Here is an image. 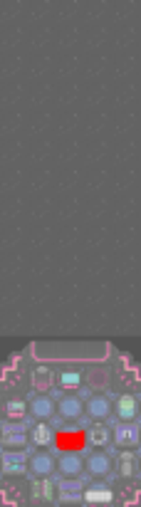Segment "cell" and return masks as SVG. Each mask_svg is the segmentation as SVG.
<instances>
[{"label":"cell","instance_id":"1","mask_svg":"<svg viewBox=\"0 0 141 507\" xmlns=\"http://www.w3.org/2000/svg\"><path fill=\"white\" fill-rule=\"evenodd\" d=\"M84 470L92 477H107L114 470V461H112L109 453H105V448H97V451L89 453V458L84 461Z\"/></svg>","mask_w":141,"mask_h":507},{"label":"cell","instance_id":"2","mask_svg":"<svg viewBox=\"0 0 141 507\" xmlns=\"http://www.w3.org/2000/svg\"><path fill=\"white\" fill-rule=\"evenodd\" d=\"M112 413L116 416L119 421H126V423H136L139 421V399L131 394H121L116 396V401L112 404Z\"/></svg>","mask_w":141,"mask_h":507},{"label":"cell","instance_id":"3","mask_svg":"<svg viewBox=\"0 0 141 507\" xmlns=\"http://www.w3.org/2000/svg\"><path fill=\"white\" fill-rule=\"evenodd\" d=\"M58 416L62 421H72L74 423V421H79L84 416V401L79 399L77 394L67 391V394L58 401Z\"/></svg>","mask_w":141,"mask_h":507},{"label":"cell","instance_id":"4","mask_svg":"<svg viewBox=\"0 0 141 507\" xmlns=\"http://www.w3.org/2000/svg\"><path fill=\"white\" fill-rule=\"evenodd\" d=\"M82 502H87V505H109V502H114V490L107 482H92V485L82 487Z\"/></svg>","mask_w":141,"mask_h":507},{"label":"cell","instance_id":"5","mask_svg":"<svg viewBox=\"0 0 141 507\" xmlns=\"http://www.w3.org/2000/svg\"><path fill=\"white\" fill-rule=\"evenodd\" d=\"M27 468H30V473L35 477H42V475H53L55 470H58V458L53 456V453L47 451H37L30 456V461H27Z\"/></svg>","mask_w":141,"mask_h":507},{"label":"cell","instance_id":"6","mask_svg":"<svg viewBox=\"0 0 141 507\" xmlns=\"http://www.w3.org/2000/svg\"><path fill=\"white\" fill-rule=\"evenodd\" d=\"M30 497L35 502H58V482L53 480V475H42L32 482Z\"/></svg>","mask_w":141,"mask_h":507},{"label":"cell","instance_id":"7","mask_svg":"<svg viewBox=\"0 0 141 507\" xmlns=\"http://www.w3.org/2000/svg\"><path fill=\"white\" fill-rule=\"evenodd\" d=\"M84 413L92 421H107L112 416V399L105 394L89 396V401L84 404Z\"/></svg>","mask_w":141,"mask_h":507},{"label":"cell","instance_id":"8","mask_svg":"<svg viewBox=\"0 0 141 507\" xmlns=\"http://www.w3.org/2000/svg\"><path fill=\"white\" fill-rule=\"evenodd\" d=\"M114 470L119 477L124 480H131V477H139V458H136L134 451H121L119 456L114 458Z\"/></svg>","mask_w":141,"mask_h":507},{"label":"cell","instance_id":"9","mask_svg":"<svg viewBox=\"0 0 141 507\" xmlns=\"http://www.w3.org/2000/svg\"><path fill=\"white\" fill-rule=\"evenodd\" d=\"M112 443V428L105 421H92V425L87 428V446L89 448H107Z\"/></svg>","mask_w":141,"mask_h":507},{"label":"cell","instance_id":"10","mask_svg":"<svg viewBox=\"0 0 141 507\" xmlns=\"http://www.w3.org/2000/svg\"><path fill=\"white\" fill-rule=\"evenodd\" d=\"M82 381H84V374L77 366H60L58 374H55V384L62 391H77L79 386H82Z\"/></svg>","mask_w":141,"mask_h":507},{"label":"cell","instance_id":"11","mask_svg":"<svg viewBox=\"0 0 141 507\" xmlns=\"http://www.w3.org/2000/svg\"><path fill=\"white\" fill-rule=\"evenodd\" d=\"M30 413H32V418H37V421H50L55 413H58V404H55L53 396L40 394L30 401Z\"/></svg>","mask_w":141,"mask_h":507},{"label":"cell","instance_id":"12","mask_svg":"<svg viewBox=\"0 0 141 507\" xmlns=\"http://www.w3.org/2000/svg\"><path fill=\"white\" fill-rule=\"evenodd\" d=\"M27 438H30V443L35 448H47V446H53L55 430H53V425L47 423V421H37V423L27 430Z\"/></svg>","mask_w":141,"mask_h":507},{"label":"cell","instance_id":"13","mask_svg":"<svg viewBox=\"0 0 141 507\" xmlns=\"http://www.w3.org/2000/svg\"><path fill=\"white\" fill-rule=\"evenodd\" d=\"M82 482L79 477H65L58 485V502L67 505V502H82Z\"/></svg>","mask_w":141,"mask_h":507},{"label":"cell","instance_id":"14","mask_svg":"<svg viewBox=\"0 0 141 507\" xmlns=\"http://www.w3.org/2000/svg\"><path fill=\"white\" fill-rule=\"evenodd\" d=\"M58 470L65 477H79L84 473V458L79 453H65L58 458Z\"/></svg>","mask_w":141,"mask_h":507},{"label":"cell","instance_id":"15","mask_svg":"<svg viewBox=\"0 0 141 507\" xmlns=\"http://www.w3.org/2000/svg\"><path fill=\"white\" fill-rule=\"evenodd\" d=\"M112 438H114L116 446H121V448H136L139 446V428H136L134 423L121 421V423L114 428V436Z\"/></svg>","mask_w":141,"mask_h":507},{"label":"cell","instance_id":"16","mask_svg":"<svg viewBox=\"0 0 141 507\" xmlns=\"http://www.w3.org/2000/svg\"><path fill=\"white\" fill-rule=\"evenodd\" d=\"M27 413H30V404H27L25 399H8L6 404H3V416H6L8 423H20V421L27 418Z\"/></svg>","mask_w":141,"mask_h":507},{"label":"cell","instance_id":"17","mask_svg":"<svg viewBox=\"0 0 141 507\" xmlns=\"http://www.w3.org/2000/svg\"><path fill=\"white\" fill-rule=\"evenodd\" d=\"M30 381H32V389L40 391V394H47L55 384V371L50 369V366H35L30 374Z\"/></svg>","mask_w":141,"mask_h":507},{"label":"cell","instance_id":"18","mask_svg":"<svg viewBox=\"0 0 141 507\" xmlns=\"http://www.w3.org/2000/svg\"><path fill=\"white\" fill-rule=\"evenodd\" d=\"M30 468H27V463H22L20 458H13L11 453H6V458H3V475L8 477H18L22 475V473H27Z\"/></svg>","mask_w":141,"mask_h":507},{"label":"cell","instance_id":"19","mask_svg":"<svg viewBox=\"0 0 141 507\" xmlns=\"http://www.w3.org/2000/svg\"><path fill=\"white\" fill-rule=\"evenodd\" d=\"M27 443H30V438L27 436H20V433H6V438H3V448H6V453H22L27 448Z\"/></svg>","mask_w":141,"mask_h":507},{"label":"cell","instance_id":"20","mask_svg":"<svg viewBox=\"0 0 141 507\" xmlns=\"http://www.w3.org/2000/svg\"><path fill=\"white\" fill-rule=\"evenodd\" d=\"M89 386H92V389H105L107 386L105 369H89Z\"/></svg>","mask_w":141,"mask_h":507}]
</instances>
